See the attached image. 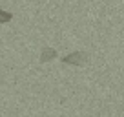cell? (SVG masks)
Here are the masks:
<instances>
[{"instance_id":"6da1fadb","label":"cell","mask_w":124,"mask_h":117,"mask_svg":"<svg viewBox=\"0 0 124 117\" xmlns=\"http://www.w3.org/2000/svg\"><path fill=\"white\" fill-rule=\"evenodd\" d=\"M64 64H71V66H86L89 62V55L86 51H73V53L66 55L62 58Z\"/></svg>"},{"instance_id":"7a4b0ae2","label":"cell","mask_w":124,"mask_h":117,"mask_svg":"<svg viewBox=\"0 0 124 117\" xmlns=\"http://www.w3.org/2000/svg\"><path fill=\"white\" fill-rule=\"evenodd\" d=\"M58 57L57 50L51 46H46L42 51H40V62H51V60H55V58Z\"/></svg>"},{"instance_id":"3957f363","label":"cell","mask_w":124,"mask_h":117,"mask_svg":"<svg viewBox=\"0 0 124 117\" xmlns=\"http://www.w3.org/2000/svg\"><path fill=\"white\" fill-rule=\"evenodd\" d=\"M11 20H13V13L6 11V9H0V22L8 24V22H11Z\"/></svg>"}]
</instances>
